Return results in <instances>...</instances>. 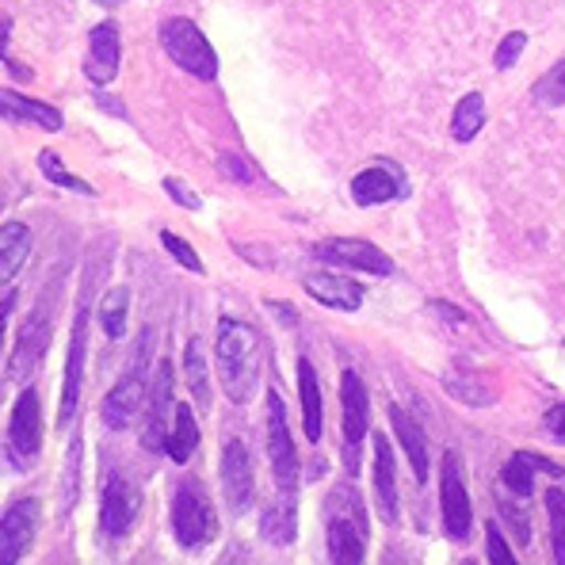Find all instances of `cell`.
Instances as JSON below:
<instances>
[{
    "instance_id": "obj_42",
    "label": "cell",
    "mask_w": 565,
    "mask_h": 565,
    "mask_svg": "<svg viewBox=\"0 0 565 565\" xmlns=\"http://www.w3.org/2000/svg\"><path fill=\"white\" fill-rule=\"evenodd\" d=\"M543 424H546V431H551L554 439H565V402L554 405V409L543 417Z\"/></svg>"
},
{
    "instance_id": "obj_35",
    "label": "cell",
    "mask_w": 565,
    "mask_h": 565,
    "mask_svg": "<svg viewBox=\"0 0 565 565\" xmlns=\"http://www.w3.org/2000/svg\"><path fill=\"white\" fill-rule=\"evenodd\" d=\"M161 245L169 248V256H177V260L184 264V268L191 271V276H206L203 260H199V253L188 245L184 237H177V234H172V230H161Z\"/></svg>"
},
{
    "instance_id": "obj_2",
    "label": "cell",
    "mask_w": 565,
    "mask_h": 565,
    "mask_svg": "<svg viewBox=\"0 0 565 565\" xmlns=\"http://www.w3.org/2000/svg\"><path fill=\"white\" fill-rule=\"evenodd\" d=\"M326 546L332 562H363L367 558V509L355 486L340 481L326 497Z\"/></svg>"
},
{
    "instance_id": "obj_43",
    "label": "cell",
    "mask_w": 565,
    "mask_h": 565,
    "mask_svg": "<svg viewBox=\"0 0 565 565\" xmlns=\"http://www.w3.org/2000/svg\"><path fill=\"white\" fill-rule=\"evenodd\" d=\"M96 104L104 107L107 115H119V119H127V107H122V99H111V96H104V93H96Z\"/></svg>"
},
{
    "instance_id": "obj_24",
    "label": "cell",
    "mask_w": 565,
    "mask_h": 565,
    "mask_svg": "<svg viewBox=\"0 0 565 565\" xmlns=\"http://www.w3.org/2000/svg\"><path fill=\"white\" fill-rule=\"evenodd\" d=\"M31 245H35V237L23 222H4V230H0V287H12V279L28 264Z\"/></svg>"
},
{
    "instance_id": "obj_31",
    "label": "cell",
    "mask_w": 565,
    "mask_h": 565,
    "mask_svg": "<svg viewBox=\"0 0 565 565\" xmlns=\"http://www.w3.org/2000/svg\"><path fill=\"white\" fill-rule=\"evenodd\" d=\"M444 390H447L451 397H459V402L473 405V409H481V405H493V402H497V386H486V379L462 375V371L447 375V379H444Z\"/></svg>"
},
{
    "instance_id": "obj_34",
    "label": "cell",
    "mask_w": 565,
    "mask_h": 565,
    "mask_svg": "<svg viewBox=\"0 0 565 565\" xmlns=\"http://www.w3.org/2000/svg\"><path fill=\"white\" fill-rule=\"evenodd\" d=\"M546 516H551L554 562L565 565V489H546Z\"/></svg>"
},
{
    "instance_id": "obj_33",
    "label": "cell",
    "mask_w": 565,
    "mask_h": 565,
    "mask_svg": "<svg viewBox=\"0 0 565 565\" xmlns=\"http://www.w3.org/2000/svg\"><path fill=\"white\" fill-rule=\"evenodd\" d=\"M531 99L539 107H565V57L531 85Z\"/></svg>"
},
{
    "instance_id": "obj_15",
    "label": "cell",
    "mask_w": 565,
    "mask_h": 565,
    "mask_svg": "<svg viewBox=\"0 0 565 565\" xmlns=\"http://www.w3.org/2000/svg\"><path fill=\"white\" fill-rule=\"evenodd\" d=\"M313 256L326 264H340V268H355V271H371V276H394V260L382 253L371 241H355V237H329L313 245Z\"/></svg>"
},
{
    "instance_id": "obj_25",
    "label": "cell",
    "mask_w": 565,
    "mask_h": 565,
    "mask_svg": "<svg viewBox=\"0 0 565 565\" xmlns=\"http://www.w3.org/2000/svg\"><path fill=\"white\" fill-rule=\"evenodd\" d=\"M0 104H4V119H23V122H35V127L50 130V135H57V130L65 127V115L57 111V107L43 104V99H28L20 96L15 88H4L0 93Z\"/></svg>"
},
{
    "instance_id": "obj_41",
    "label": "cell",
    "mask_w": 565,
    "mask_h": 565,
    "mask_svg": "<svg viewBox=\"0 0 565 565\" xmlns=\"http://www.w3.org/2000/svg\"><path fill=\"white\" fill-rule=\"evenodd\" d=\"M222 172H226L230 180H256V172H253V164L248 161H237V157H230V153H222Z\"/></svg>"
},
{
    "instance_id": "obj_38",
    "label": "cell",
    "mask_w": 565,
    "mask_h": 565,
    "mask_svg": "<svg viewBox=\"0 0 565 565\" xmlns=\"http://www.w3.org/2000/svg\"><path fill=\"white\" fill-rule=\"evenodd\" d=\"M523 46H527V35L523 31H512V35H504L501 39V46H497V54H493V65L497 70H512V65L520 62V54H523Z\"/></svg>"
},
{
    "instance_id": "obj_30",
    "label": "cell",
    "mask_w": 565,
    "mask_h": 565,
    "mask_svg": "<svg viewBox=\"0 0 565 565\" xmlns=\"http://www.w3.org/2000/svg\"><path fill=\"white\" fill-rule=\"evenodd\" d=\"M130 318V287H111L99 302V326H104L107 340H122Z\"/></svg>"
},
{
    "instance_id": "obj_23",
    "label": "cell",
    "mask_w": 565,
    "mask_h": 565,
    "mask_svg": "<svg viewBox=\"0 0 565 565\" xmlns=\"http://www.w3.org/2000/svg\"><path fill=\"white\" fill-rule=\"evenodd\" d=\"M390 424H394L397 444H402V451L409 455L413 473H417V481L424 486V481H428V439H424V428L402 409V405H390Z\"/></svg>"
},
{
    "instance_id": "obj_18",
    "label": "cell",
    "mask_w": 565,
    "mask_h": 565,
    "mask_svg": "<svg viewBox=\"0 0 565 565\" xmlns=\"http://www.w3.org/2000/svg\"><path fill=\"white\" fill-rule=\"evenodd\" d=\"M409 195V180H405V172L397 169V164H371V169H363L360 177L352 180V199L360 206H379V203H397V199Z\"/></svg>"
},
{
    "instance_id": "obj_44",
    "label": "cell",
    "mask_w": 565,
    "mask_h": 565,
    "mask_svg": "<svg viewBox=\"0 0 565 565\" xmlns=\"http://www.w3.org/2000/svg\"><path fill=\"white\" fill-rule=\"evenodd\" d=\"M4 73H8V77H23V81H31V77H35V73H31L28 65H20V62H15L12 54H4Z\"/></svg>"
},
{
    "instance_id": "obj_11",
    "label": "cell",
    "mask_w": 565,
    "mask_h": 565,
    "mask_svg": "<svg viewBox=\"0 0 565 565\" xmlns=\"http://www.w3.org/2000/svg\"><path fill=\"white\" fill-rule=\"evenodd\" d=\"M172 417H177V402H172V360H161L149 379L146 397V428H141V447L149 455H161L169 447Z\"/></svg>"
},
{
    "instance_id": "obj_10",
    "label": "cell",
    "mask_w": 565,
    "mask_h": 565,
    "mask_svg": "<svg viewBox=\"0 0 565 565\" xmlns=\"http://www.w3.org/2000/svg\"><path fill=\"white\" fill-rule=\"evenodd\" d=\"M340 409H344V470H360L363 436L371 431V394L355 371L340 375Z\"/></svg>"
},
{
    "instance_id": "obj_39",
    "label": "cell",
    "mask_w": 565,
    "mask_h": 565,
    "mask_svg": "<svg viewBox=\"0 0 565 565\" xmlns=\"http://www.w3.org/2000/svg\"><path fill=\"white\" fill-rule=\"evenodd\" d=\"M486 546H489L486 558L493 565H512V562H516V551L504 543V535H501V527H497V523H486Z\"/></svg>"
},
{
    "instance_id": "obj_40",
    "label": "cell",
    "mask_w": 565,
    "mask_h": 565,
    "mask_svg": "<svg viewBox=\"0 0 565 565\" xmlns=\"http://www.w3.org/2000/svg\"><path fill=\"white\" fill-rule=\"evenodd\" d=\"M164 191H169V195L177 199V203L184 206V211H203V199H199L195 191H191L180 177H164Z\"/></svg>"
},
{
    "instance_id": "obj_13",
    "label": "cell",
    "mask_w": 565,
    "mask_h": 565,
    "mask_svg": "<svg viewBox=\"0 0 565 565\" xmlns=\"http://www.w3.org/2000/svg\"><path fill=\"white\" fill-rule=\"evenodd\" d=\"M439 504H444L447 535L455 543H467L473 527V512H470L467 481H462V459L455 451H447L444 462H439Z\"/></svg>"
},
{
    "instance_id": "obj_8",
    "label": "cell",
    "mask_w": 565,
    "mask_h": 565,
    "mask_svg": "<svg viewBox=\"0 0 565 565\" xmlns=\"http://www.w3.org/2000/svg\"><path fill=\"white\" fill-rule=\"evenodd\" d=\"M50 352V302H39L35 310L28 313L20 337H15V348L8 355V382L15 386H28L35 379V371L43 367Z\"/></svg>"
},
{
    "instance_id": "obj_45",
    "label": "cell",
    "mask_w": 565,
    "mask_h": 565,
    "mask_svg": "<svg viewBox=\"0 0 565 565\" xmlns=\"http://www.w3.org/2000/svg\"><path fill=\"white\" fill-rule=\"evenodd\" d=\"M431 313H444V318H451V326H459V321H467V313L455 310V306H447V302H431Z\"/></svg>"
},
{
    "instance_id": "obj_29",
    "label": "cell",
    "mask_w": 565,
    "mask_h": 565,
    "mask_svg": "<svg viewBox=\"0 0 565 565\" xmlns=\"http://www.w3.org/2000/svg\"><path fill=\"white\" fill-rule=\"evenodd\" d=\"M184 375H188V386H191V394H195L199 409H211V371H206V352H203V340L199 337L188 340Z\"/></svg>"
},
{
    "instance_id": "obj_28",
    "label": "cell",
    "mask_w": 565,
    "mask_h": 565,
    "mask_svg": "<svg viewBox=\"0 0 565 565\" xmlns=\"http://www.w3.org/2000/svg\"><path fill=\"white\" fill-rule=\"evenodd\" d=\"M486 127V96L481 93H467L455 104V115H451V138L459 146H470L478 138V130Z\"/></svg>"
},
{
    "instance_id": "obj_5",
    "label": "cell",
    "mask_w": 565,
    "mask_h": 565,
    "mask_svg": "<svg viewBox=\"0 0 565 565\" xmlns=\"http://www.w3.org/2000/svg\"><path fill=\"white\" fill-rule=\"evenodd\" d=\"M8 462L12 470H31L43 455V405H39V390L23 386L20 397L12 405V417H8Z\"/></svg>"
},
{
    "instance_id": "obj_6",
    "label": "cell",
    "mask_w": 565,
    "mask_h": 565,
    "mask_svg": "<svg viewBox=\"0 0 565 565\" xmlns=\"http://www.w3.org/2000/svg\"><path fill=\"white\" fill-rule=\"evenodd\" d=\"M218 535V512L206 501V493L188 481V486L177 489L172 497V539H177L184 551H203L206 543H214Z\"/></svg>"
},
{
    "instance_id": "obj_20",
    "label": "cell",
    "mask_w": 565,
    "mask_h": 565,
    "mask_svg": "<svg viewBox=\"0 0 565 565\" xmlns=\"http://www.w3.org/2000/svg\"><path fill=\"white\" fill-rule=\"evenodd\" d=\"M375 444V493H379V512L390 527L402 523V504H397V467H394V447L386 436H371Z\"/></svg>"
},
{
    "instance_id": "obj_4",
    "label": "cell",
    "mask_w": 565,
    "mask_h": 565,
    "mask_svg": "<svg viewBox=\"0 0 565 565\" xmlns=\"http://www.w3.org/2000/svg\"><path fill=\"white\" fill-rule=\"evenodd\" d=\"M161 46L172 57V65L188 73L195 81H214L218 77V54H214L211 39L199 31L195 20L188 15H172L161 23Z\"/></svg>"
},
{
    "instance_id": "obj_19",
    "label": "cell",
    "mask_w": 565,
    "mask_h": 565,
    "mask_svg": "<svg viewBox=\"0 0 565 565\" xmlns=\"http://www.w3.org/2000/svg\"><path fill=\"white\" fill-rule=\"evenodd\" d=\"M306 295L313 302L329 306V310H344V313H355L363 306V287L348 276H337V271H310L302 279Z\"/></svg>"
},
{
    "instance_id": "obj_26",
    "label": "cell",
    "mask_w": 565,
    "mask_h": 565,
    "mask_svg": "<svg viewBox=\"0 0 565 565\" xmlns=\"http://www.w3.org/2000/svg\"><path fill=\"white\" fill-rule=\"evenodd\" d=\"M298 397H302V420H306V439L310 444H318L321 439V382H318V371H313V363L298 360Z\"/></svg>"
},
{
    "instance_id": "obj_32",
    "label": "cell",
    "mask_w": 565,
    "mask_h": 565,
    "mask_svg": "<svg viewBox=\"0 0 565 565\" xmlns=\"http://www.w3.org/2000/svg\"><path fill=\"white\" fill-rule=\"evenodd\" d=\"M39 169H43V177L50 180V184H57L62 191H77V195H88V199L96 195V188L88 184V180L73 177V172L65 169V161L54 153V149H43V153H39Z\"/></svg>"
},
{
    "instance_id": "obj_17",
    "label": "cell",
    "mask_w": 565,
    "mask_h": 565,
    "mask_svg": "<svg viewBox=\"0 0 565 565\" xmlns=\"http://www.w3.org/2000/svg\"><path fill=\"white\" fill-rule=\"evenodd\" d=\"M119 62H122V35L119 23L104 20L88 31V54H85V77L93 81L96 88H107L115 77H119Z\"/></svg>"
},
{
    "instance_id": "obj_46",
    "label": "cell",
    "mask_w": 565,
    "mask_h": 565,
    "mask_svg": "<svg viewBox=\"0 0 565 565\" xmlns=\"http://www.w3.org/2000/svg\"><path fill=\"white\" fill-rule=\"evenodd\" d=\"M93 4L107 8V12H115V8H122V4H127V0H93Z\"/></svg>"
},
{
    "instance_id": "obj_16",
    "label": "cell",
    "mask_w": 565,
    "mask_h": 565,
    "mask_svg": "<svg viewBox=\"0 0 565 565\" xmlns=\"http://www.w3.org/2000/svg\"><path fill=\"white\" fill-rule=\"evenodd\" d=\"M222 493H226L234 512L253 509L256 473H253V455H248L245 439H226V444H222Z\"/></svg>"
},
{
    "instance_id": "obj_3",
    "label": "cell",
    "mask_w": 565,
    "mask_h": 565,
    "mask_svg": "<svg viewBox=\"0 0 565 565\" xmlns=\"http://www.w3.org/2000/svg\"><path fill=\"white\" fill-rule=\"evenodd\" d=\"M149 344H153V332H141L138 340V352H135V363L119 375L111 390L104 394V405H99V417L111 431H122L138 420V413L146 409V397H149V371H146V360H149Z\"/></svg>"
},
{
    "instance_id": "obj_36",
    "label": "cell",
    "mask_w": 565,
    "mask_h": 565,
    "mask_svg": "<svg viewBox=\"0 0 565 565\" xmlns=\"http://www.w3.org/2000/svg\"><path fill=\"white\" fill-rule=\"evenodd\" d=\"M77 489H81V436H73L70 444V459H65V512H73V504H77Z\"/></svg>"
},
{
    "instance_id": "obj_27",
    "label": "cell",
    "mask_w": 565,
    "mask_h": 565,
    "mask_svg": "<svg viewBox=\"0 0 565 565\" xmlns=\"http://www.w3.org/2000/svg\"><path fill=\"white\" fill-rule=\"evenodd\" d=\"M195 447H199L195 413H191L188 405H177V417H172V431H169V447H164V455H169L177 467H188L191 455H195Z\"/></svg>"
},
{
    "instance_id": "obj_21",
    "label": "cell",
    "mask_w": 565,
    "mask_h": 565,
    "mask_svg": "<svg viewBox=\"0 0 565 565\" xmlns=\"http://www.w3.org/2000/svg\"><path fill=\"white\" fill-rule=\"evenodd\" d=\"M535 473H551V478H565V467L546 455H535V451H516L501 470V486L516 497H531L535 489Z\"/></svg>"
},
{
    "instance_id": "obj_22",
    "label": "cell",
    "mask_w": 565,
    "mask_h": 565,
    "mask_svg": "<svg viewBox=\"0 0 565 565\" xmlns=\"http://www.w3.org/2000/svg\"><path fill=\"white\" fill-rule=\"evenodd\" d=\"M298 535V504H295V493L279 489L260 512V539L271 546H290Z\"/></svg>"
},
{
    "instance_id": "obj_9",
    "label": "cell",
    "mask_w": 565,
    "mask_h": 565,
    "mask_svg": "<svg viewBox=\"0 0 565 565\" xmlns=\"http://www.w3.org/2000/svg\"><path fill=\"white\" fill-rule=\"evenodd\" d=\"M85 355H88V295L81 298L77 318L70 332V355H65V375H62V402H57V428H70L81 405V386H85Z\"/></svg>"
},
{
    "instance_id": "obj_14",
    "label": "cell",
    "mask_w": 565,
    "mask_h": 565,
    "mask_svg": "<svg viewBox=\"0 0 565 565\" xmlns=\"http://www.w3.org/2000/svg\"><path fill=\"white\" fill-rule=\"evenodd\" d=\"M39 516H43V509H39L35 497L8 504V512L0 516V562L15 565L31 551V543L39 535Z\"/></svg>"
},
{
    "instance_id": "obj_12",
    "label": "cell",
    "mask_w": 565,
    "mask_h": 565,
    "mask_svg": "<svg viewBox=\"0 0 565 565\" xmlns=\"http://www.w3.org/2000/svg\"><path fill=\"white\" fill-rule=\"evenodd\" d=\"M268 459L276 486L287 489V493H298V447L295 436H290L287 409H282V397L276 386L268 390Z\"/></svg>"
},
{
    "instance_id": "obj_1",
    "label": "cell",
    "mask_w": 565,
    "mask_h": 565,
    "mask_svg": "<svg viewBox=\"0 0 565 565\" xmlns=\"http://www.w3.org/2000/svg\"><path fill=\"white\" fill-rule=\"evenodd\" d=\"M214 363H218L222 390L234 405H248L260 382V337L248 321L222 318L214 337Z\"/></svg>"
},
{
    "instance_id": "obj_37",
    "label": "cell",
    "mask_w": 565,
    "mask_h": 565,
    "mask_svg": "<svg viewBox=\"0 0 565 565\" xmlns=\"http://www.w3.org/2000/svg\"><path fill=\"white\" fill-rule=\"evenodd\" d=\"M497 509H501L504 523H509V527H512V535H516V543H520V546H527V543H531V523H527V512H523V504H516V501H504V497H497Z\"/></svg>"
},
{
    "instance_id": "obj_7",
    "label": "cell",
    "mask_w": 565,
    "mask_h": 565,
    "mask_svg": "<svg viewBox=\"0 0 565 565\" xmlns=\"http://www.w3.org/2000/svg\"><path fill=\"white\" fill-rule=\"evenodd\" d=\"M141 516V489L127 473H111L104 481V497H99V535L107 543H122L135 531Z\"/></svg>"
}]
</instances>
